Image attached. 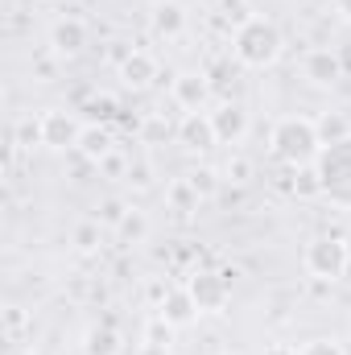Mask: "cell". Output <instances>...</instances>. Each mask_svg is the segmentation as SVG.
Segmentation results:
<instances>
[{"label": "cell", "instance_id": "obj_34", "mask_svg": "<svg viewBox=\"0 0 351 355\" xmlns=\"http://www.w3.org/2000/svg\"><path fill=\"white\" fill-rule=\"evenodd\" d=\"M170 132H174V128H170L162 116H149V124H145V132H141V137H145V141H157V137H170Z\"/></svg>", "mask_w": 351, "mask_h": 355}, {"label": "cell", "instance_id": "obj_18", "mask_svg": "<svg viewBox=\"0 0 351 355\" xmlns=\"http://www.w3.org/2000/svg\"><path fill=\"white\" fill-rule=\"evenodd\" d=\"M141 343H145V355H166L170 343H174V327H170L162 314H153V318L145 322V331H141Z\"/></svg>", "mask_w": 351, "mask_h": 355}, {"label": "cell", "instance_id": "obj_3", "mask_svg": "<svg viewBox=\"0 0 351 355\" xmlns=\"http://www.w3.org/2000/svg\"><path fill=\"white\" fill-rule=\"evenodd\" d=\"M314 170L323 182V198L339 211H351V137L335 141V145H323Z\"/></svg>", "mask_w": 351, "mask_h": 355}, {"label": "cell", "instance_id": "obj_2", "mask_svg": "<svg viewBox=\"0 0 351 355\" xmlns=\"http://www.w3.org/2000/svg\"><path fill=\"white\" fill-rule=\"evenodd\" d=\"M281 54H285V33H281L277 21L252 12L244 25H236V33H232V58L244 71H268V67L281 62Z\"/></svg>", "mask_w": 351, "mask_h": 355}, {"label": "cell", "instance_id": "obj_25", "mask_svg": "<svg viewBox=\"0 0 351 355\" xmlns=\"http://www.w3.org/2000/svg\"><path fill=\"white\" fill-rule=\"evenodd\" d=\"M128 211H132V207H128L124 198H116V194H112V198H103V202L95 207V219H99L103 227H112V232H116V227L124 223V215H128Z\"/></svg>", "mask_w": 351, "mask_h": 355}, {"label": "cell", "instance_id": "obj_35", "mask_svg": "<svg viewBox=\"0 0 351 355\" xmlns=\"http://www.w3.org/2000/svg\"><path fill=\"white\" fill-rule=\"evenodd\" d=\"M261 355H298V347H289V343H268Z\"/></svg>", "mask_w": 351, "mask_h": 355}, {"label": "cell", "instance_id": "obj_5", "mask_svg": "<svg viewBox=\"0 0 351 355\" xmlns=\"http://www.w3.org/2000/svg\"><path fill=\"white\" fill-rule=\"evenodd\" d=\"M186 289L198 306V314H223L228 302H232V268L219 272V268H190L186 272Z\"/></svg>", "mask_w": 351, "mask_h": 355}, {"label": "cell", "instance_id": "obj_20", "mask_svg": "<svg viewBox=\"0 0 351 355\" xmlns=\"http://www.w3.org/2000/svg\"><path fill=\"white\" fill-rule=\"evenodd\" d=\"M293 182H289V194L293 198H302V202H314V198H323V182H318V170L314 166H302V170H289Z\"/></svg>", "mask_w": 351, "mask_h": 355}, {"label": "cell", "instance_id": "obj_33", "mask_svg": "<svg viewBox=\"0 0 351 355\" xmlns=\"http://www.w3.org/2000/svg\"><path fill=\"white\" fill-rule=\"evenodd\" d=\"M219 12H223L228 21H236V25H244V21L252 17V12L244 8V0H223V8H219Z\"/></svg>", "mask_w": 351, "mask_h": 355}, {"label": "cell", "instance_id": "obj_31", "mask_svg": "<svg viewBox=\"0 0 351 355\" xmlns=\"http://www.w3.org/2000/svg\"><path fill=\"white\" fill-rule=\"evenodd\" d=\"M298 355H348L343 352V343H335V339H310V343H302Z\"/></svg>", "mask_w": 351, "mask_h": 355}, {"label": "cell", "instance_id": "obj_19", "mask_svg": "<svg viewBox=\"0 0 351 355\" xmlns=\"http://www.w3.org/2000/svg\"><path fill=\"white\" fill-rule=\"evenodd\" d=\"M166 202H170V211H178V215H194V211L203 207V198H198V190L190 186V178H174V182L166 186Z\"/></svg>", "mask_w": 351, "mask_h": 355}, {"label": "cell", "instance_id": "obj_29", "mask_svg": "<svg viewBox=\"0 0 351 355\" xmlns=\"http://www.w3.org/2000/svg\"><path fill=\"white\" fill-rule=\"evenodd\" d=\"M25 327H29V314H25L21 306H8V310H4V335H8V339H21Z\"/></svg>", "mask_w": 351, "mask_h": 355}, {"label": "cell", "instance_id": "obj_4", "mask_svg": "<svg viewBox=\"0 0 351 355\" xmlns=\"http://www.w3.org/2000/svg\"><path fill=\"white\" fill-rule=\"evenodd\" d=\"M302 265H306V272H310L314 281H327V285L343 281V272L351 268L348 240H343V236H314V240L306 244V252H302Z\"/></svg>", "mask_w": 351, "mask_h": 355}, {"label": "cell", "instance_id": "obj_28", "mask_svg": "<svg viewBox=\"0 0 351 355\" xmlns=\"http://www.w3.org/2000/svg\"><path fill=\"white\" fill-rule=\"evenodd\" d=\"M236 67H240V62H236L232 54H228V58H215V62L207 67V79L215 83V91H219L223 83H228V79H232V75H236Z\"/></svg>", "mask_w": 351, "mask_h": 355}, {"label": "cell", "instance_id": "obj_36", "mask_svg": "<svg viewBox=\"0 0 351 355\" xmlns=\"http://www.w3.org/2000/svg\"><path fill=\"white\" fill-rule=\"evenodd\" d=\"M331 8L339 12V21H348L351 25V0H331Z\"/></svg>", "mask_w": 351, "mask_h": 355}, {"label": "cell", "instance_id": "obj_11", "mask_svg": "<svg viewBox=\"0 0 351 355\" xmlns=\"http://www.w3.org/2000/svg\"><path fill=\"white\" fill-rule=\"evenodd\" d=\"M302 75H306L310 87H335V83L343 79V58H339L331 46H314V50H306V58H302Z\"/></svg>", "mask_w": 351, "mask_h": 355}, {"label": "cell", "instance_id": "obj_17", "mask_svg": "<svg viewBox=\"0 0 351 355\" xmlns=\"http://www.w3.org/2000/svg\"><path fill=\"white\" fill-rule=\"evenodd\" d=\"M99 244H103V223H99V219H79V223L71 227V248H75L79 257H95Z\"/></svg>", "mask_w": 351, "mask_h": 355}, {"label": "cell", "instance_id": "obj_7", "mask_svg": "<svg viewBox=\"0 0 351 355\" xmlns=\"http://www.w3.org/2000/svg\"><path fill=\"white\" fill-rule=\"evenodd\" d=\"M211 95H215V83L207 79V71H178L170 79V99L182 107V116L186 112H207Z\"/></svg>", "mask_w": 351, "mask_h": 355}, {"label": "cell", "instance_id": "obj_9", "mask_svg": "<svg viewBox=\"0 0 351 355\" xmlns=\"http://www.w3.org/2000/svg\"><path fill=\"white\" fill-rule=\"evenodd\" d=\"M211 124H215L219 145H244V137H248V128H252V116H248L244 103L223 99V103L211 107Z\"/></svg>", "mask_w": 351, "mask_h": 355}, {"label": "cell", "instance_id": "obj_21", "mask_svg": "<svg viewBox=\"0 0 351 355\" xmlns=\"http://www.w3.org/2000/svg\"><path fill=\"white\" fill-rule=\"evenodd\" d=\"M314 124H318V141H323V145H335V141L351 137V124H348L343 112H323Z\"/></svg>", "mask_w": 351, "mask_h": 355}, {"label": "cell", "instance_id": "obj_24", "mask_svg": "<svg viewBox=\"0 0 351 355\" xmlns=\"http://www.w3.org/2000/svg\"><path fill=\"white\" fill-rule=\"evenodd\" d=\"M116 236H120V244H141V240L149 236V219H145V211L132 207V211L124 215V223L116 227Z\"/></svg>", "mask_w": 351, "mask_h": 355}, {"label": "cell", "instance_id": "obj_22", "mask_svg": "<svg viewBox=\"0 0 351 355\" xmlns=\"http://www.w3.org/2000/svg\"><path fill=\"white\" fill-rule=\"evenodd\" d=\"M190 186L198 190V198L203 202H211V198H219V190H223V178H219V170H211V166H198V170H190Z\"/></svg>", "mask_w": 351, "mask_h": 355}, {"label": "cell", "instance_id": "obj_30", "mask_svg": "<svg viewBox=\"0 0 351 355\" xmlns=\"http://www.w3.org/2000/svg\"><path fill=\"white\" fill-rule=\"evenodd\" d=\"M170 289H174V285H170L166 277H153V281H145V302H149L153 310H162V302L170 297Z\"/></svg>", "mask_w": 351, "mask_h": 355}, {"label": "cell", "instance_id": "obj_27", "mask_svg": "<svg viewBox=\"0 0 351 355\" xmlns=\"http://www.w3.org/2000/svg\"><path fill=\"white\" fill-rule=\"evenodd\" d=\"M223 182H232V186H244L248 178H252V162L244 157V153H232L228 162H223V170H219Z\"/></svg>", "mask_w": 351, "mask_h": 355}, {"label": "cell", "instance_id": "obj_32", "mask_svg": "<svg viewBox=\"0 0 351 355\" xmlns=\"http://www.w3.org/2000/svg\"><path fill=\"white\" fill-rule=\"evenodd\" d=\"M124 182H132L137 190H149V186H153V166H149V162H132V170H128Z\"/></svg>", "mask_w": 351, "mask_h": 355}, {"label": "cell", "instance_id": "obj_37", "mask_svg": "<svg viewBox=\"0 0 351 355\" xmlns=\"http://www.w3.org/2000/svg\"><path fill=\"white\" fill-rule=\"evenodd\" d=\"M12 355H33V352H29V347H17V352H12Z\"/></svg>", "mask_w": 351, "mask_h": 355}, {"label": "cell", "instance_id": "obj_6", "mask_svg": "<svg viewBox=\"0 0 351 355\" xmlns=\"http://www.w3.org/2000/svg\"><path fill=\"white\" fill-rule=\"evenodd\" d=\"M79 137H83V124L75 112H62V107H46L42 112V145L54 149V153H71L79 149Z\"/></svg>", "mask_w": 351, "mask_h": 355}, {"label": "cell", "instance_id": "obj_16", "mask_svg": "<svg viewBox=\"0 0 351 355\" xmlns=\"http://www.w3.org/2000/svg\"><path fill=\"white\" fill-rule=\"evenodd\" d=\"M120 352H124V339H120V331H116L112 322L87 327V335H83V355H120Z\"/></svg>", "mask_w": 351, "mask_h": 355}, {"label": "cell", "instance_id": "obj_10", "mask_svg": "<svg viewBox=\"0 0 351 355\" xmlns=\"http://www.w3.org/2000/svg\"><path fill=\"white\" fill-rule=\"evenodd\" d=\"M87 21L83 17H58L54 25H50V54L54 58H79L83 50H87Z\"/></svg>", "mask_w": 351, "mask_h": 355}, {"label": "cell", "instance_id": "obj_23", "mask_svg": "<svg viewBox=\"0 0 351 355\" xmlns=\"http://www.w3.org/2000/svg\"><path fill=\"white\" fill-rule=\"evenodd\" d=\"M42 145V116H21L12 124V149H33Z\"/></svg>", "mask_w": 351, "mask_h": 355}, {"label": "cell", "instance_id": "obj_14", "mask_svg": "<svg viewBox=\"0 0 351 355\" xmlns=\"http://www.w3.org/2000/svg\"><path fill=\"white\" fill-rule=\"evenodd\" d=\"M157 314H162V318H166V322H170L174 331H186V327H194V322L203 318L186 285H174V289H170V297L162 302V310H157Z\"/></svg>", "mask_w": 351, "mask_h": 355}, {"label": "cell", "instance_id": "obj_26", "mask_svg": "<svg viewBox=\"0 0 351 355\" xmlns=\"http://www.w3.org/2000/svg\"><path fill=\"white\" fill-rule=\"evenodd\" d=\"M128 170H132V162L120 153V149H112L99 166H95V174L99 178H108V182H120V178H128Z\"/></svg>", "mask_w": 351, "mask_h": 355}, {"label": "cell", "instance_id": "obj_8", "mask_svg": "<svg viewBox=\"0 0 351 355\" xmlns=\"http://www.w3.org/2000/svg\"><path fill=\"white\" fill-rule=\"evenodd\" d=\"M174 141L186 149V153H211L215 145H219V137H215V124H211V112H186L182 120H178L174 128Z\"/></svg>", "mask_w": 351, "mask_h": 355}, {"label": "cell", "instance_id": "obj_12", "mask_svg": "<svg viewBox=\"0 0 351 355\" xmlns=\"http://www.w3.org/2000/svg\"><path fill=\"white\" fill-rule=\"evenodd\" d=\"M116 75H120V83H124L128 91H149L153 79L162 75V67H157V58H153L149 50H128V54L120 58Z\"/></svg>", "mask_w": 351, "mask_h": 355}, {"label": "cell", "instance_id": "obj_1", "mask_svg": "<svg viewBox=\"0 0 351 355\" xmlns=\"http://www.w3.org/2000/svg\"><path fill=\"white\" fill-rule=\"evenodd\" d=\"M268 153H273V162H281L285 170L314 166L318 153H323L318 124H314L310 116H277L273 128H268Z\"/></svg>", "mask_w": 351, "mask_h": 355}, {"label": "cell", "instance_id": "obj_13", "mask_svg": "<svg viewBox=\"0 0 351 355\" xmlns=\"http://www.w3.org/2000/svg\"><path fill=\"white\" fill-rule=\"evenodd\" d=\"M149 33L162 37V42H178L186 33V8H182V0H157L149 8Z\"/></svg>", "mask_w": 351, "mask_h": 355}, {"label": "cell", "instance_id": "obj_15", "mask_svg": "<svg viewBox=\"0 0 351 355\" xmlns=\"http://www.w3.org/2000/svg\"><path fill=\"white\" fill-rule=\"evenodd\" d=\"M116 149V137H112V128H103V124H83V137H79V157L91 162V166H99L108 153Z\"/></svg>", "mask_w": 351, "mask_h": 355}]
</instances>
